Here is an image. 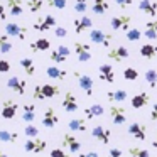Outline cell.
<instances>
[{"instance_id":"obj_6","label":"cell","mask_w":157,"mask_h":157,"mask_svg":"<svg viewBox=\"0 0 157 157\" xmlns=\"http://www.w3.org/2000/svg\"><path fill=\"white\" fill-rule=\"evenodd\" d=\"M7 88L10 90V91L17 93V95H24L25 90H27V81L19 78V76H10V78L7 79Z\"/></svg>"},{"instance_id":"obj_34","label":"cell","mask_w":157,"mask_h":157,"mask_svg":"<svg viewBox=\"0 0 157 157\" xmlns=\"http://www.w3.org/2000/svg\"><path fill=\"white\" fill-rule=\"evenodd\" d=\"M9 37H10V36H9L7 32L0 34V52H4V54L12 51V44H10V41H9Z\"/></svg>"},{"instance_id":"obj_15","label":"cell","mask_w":157,"mask_h":157,"mask_svg":"<svg viewBox=\"0 0 157 157\" xmlns=\"http://www.w3.org/2000/svg\"><path fill=\"white\" fill-rule=\"evenodd\" d=\"M98 73H100V79L108 85H112L115 81V71H113V66L108 64V63H103V64L98 66Z\"/></svg>"},{"instance_id":"obj_40","label":"cell","mask_w":157,"mask_h":157,"mask_svg":"<svg viewBox=\"0 0 157 157\" xmlns=\"http://www.w3.org/2000/svg\"><path fill=\"white\" fill-rule=\"evenodd\" d=\"M24 133L27 137H31V139H34V137H39V128L34 125V123H27L24 128Z\"/></svg>"},{"instance_id":"obj_2","label":"cell","mask_w":157,"mask_h":157,"mask_svg":"<svg viewBox=\"0 0 157 157\" xmlns=\"http://www.w3.org/2000/svg\"><path fill=\"white\" fill-rule=\"evenodd\" d=\"M90 41H91L93 44L101 46V48H110V44H112V41H113V34L105 32V31H101V29H91V31H90Z\"/></svg>"},{"instance_id":"obj_31","label":"cell","mask_w":157,"mask_h":157,"mask_svg":"<svg viewBox=\"0 0 157 157\" xmlns=\"http://www.w3.org/2000/svg\"><path fill=\"white\" fill-rule=\"evenodd\" d=\"M19 64L22 66V69H24V73L27 76H34L36 75V64H34V61H32L31 58H22L21 61H19Z\"/></svg>"},{"instance_id":"obj_50","label":"cell","mask_w":157,"mask_h":157,"mask_svg":"<svg viewBox=\"0 0 157 157\" xmlns=\"http://www.w3.org/2000/svg\"><path fill=\"white\" fill-rule=\"evenodd\" d=\"M79 157H100V154L96 150H88L85 154H79Z\"/></svg>"},{"instance_id":"obj_49","label":"cell","mask_w":157,"mask_h":157,"mask_svg":"<svg viewBox=\"0 0 157 157\" xmlns=\"http://www.w3.org/2000/svg\"><path fill=\"white\" fill-rule=\"evenodd\" d=\"M54 36H56V37H66V36H68V32H66L64 27H56L54 29Z\"/></svg>"},{"instance_id":"obj_45","label":"cell","mask_w":157,"mask_h":157,"mask_svg":"<svg viewBox=\"0 0 157 157\" xmlns=\"http://www.w3.org/2000/svg\"><path fill=\"white\" fill-rule=\"evenodd\" d=\"M10 71V63L7 59H0V73H9Z\"/></svg>"},{"instance_id":"obj_33","label":"cell","mask_w":157,"mask_h":157,"mask_svg":"<svg viewBox=\"0 0 157 157\" xmlns=\"http://www.w3.org/2000/svg\"><path fill=\"white\" fill-rule=\"evenodd\" d=\"M157 54V46L155 44H144L140 48V56L145 59H152Z\"/></svg>"},{"instance_id":"obj_8","label":"cell","mask_w":157,"mask_h":157,"mask_svg":"<svg viewBox=\"0 0 157 157\" xmlns=\"http://www.w3.org/2000/svg\"><path fill=\"white\" fill-rule=\"evenodd\" d=\"M130 24H132V17L130 15H118V17H113L110 21V27L113 31H123L127 32L130 29Z\"/></svg>"},{"instance_id":"obj_42","label":"cell","mask_w":157,"mask_h":157,"mask_svg":"<svg viewBox=\"0 0 157 157\" xmlns=\"http://www.w3.org/2000/svg\"><path fill=\"white\" fill-rule=\"evenodd\" d=\"M49 58H51L52 63H58V64H61V63H66V61H68V58H66V56H63L61 52H58L56 49H54V51H51V56H49Z\"/></svg>"},{"instance_id":"obj_25","label":"cell","mask_w":157,"mask_h":157,"mask_svg":"<svg viewBox=\"0 0 157 157\" xmlns=\"http://www.w3.org/2000/svg\"><path fill=\"white\" fill-rule=\"evenodd\" d=\"M22 120L27 123H34V120H36V105L34 103H25L22 106Z\"/></svg>"},{"instance_id":"obj_43","label":"cell","mask_w":157,"mask_h":157,"mask_svg":"<svg viewBox=\"0 0 157 157\" xmlns=\"http://www.w3.org/2000/svg\"><path fill=\"white\" fill-rule=\"evenodd\" d=\"M46 5H48V7H52V9L63 10V9L66 7V0H46Z\"/></svg>"},{"instance_id":"obj_3","label":"cell","mask_w":157,"mask_h":157,"mask_svg":"<svg viewBox=\"0 0 157 157\" xmlns=\"http://www.w3.org/2000/svg\"><path fill=\"white\" fill-rule=\"evenodd\" d=\"M46 147H48V142L46 140H42V139H37V137H34V139H31L29 137L27 140H25V144H24V150L25 152H29V154H42L46 150Z\"/></svg>"},{"instance_id":"obj_16","label":"cell","mask_w":157,"mask_h":157,"mask_svg":"<svg viewBox=\"0 0 157 157\" xmlns=\"http://www.w3.org/2000/svg\"><path fill=\"white\" fill-rule=\"evenodd\" d=\"M91 135H93V139H96L98 142H101V144H110V139H112V132H110L108 128H105V127H101V125H96V127H93L91 128Z\"/></svg>"},{"instance_id":"obj_10","label":"cell","mask_w":157,"mask_h":157,"mask_svg":"<svg viewBox=\"0 0 157 157\" xmlns=\"http://www.w3.org/2000/svg\"><path fill=\"white\" fill-rule=\"evenodd\" d=\"M58 123H59V117H58V113H56V110L52 108V106H48V108L44 110V115H42V125H44L46 128H54Z\"/></svg>"},{"instance_id":"obj_13","label":"cell","mask_w":157,"mask_h":157,"mask_svg":"<svg viewBox=\"0 0 157 157\" xmlns=\"http://www.w3.org/2000/svg\"><path fill=\"white\" fill-rule=\"evenodd\" d=\"M127 132L137 140H145L147 139V127L144 123H139V122H132L127 128Z\"/></svg>"},{"instance_id":"obj_36","label":"cell","mask_w":157,"mask_h":157,"mask_svg":"<svg viewBox=\"0 0 157 157\" xmlns=\"http://www.w3.org/2000/svg\"><path fill=\"white\" fill-rule=\"evenodd\" d=\"M128 155L130 157H150V152L147 149H142V147H130Z\"/></svg>"},{"instance_id":"obj_52","label":"cell","mask_w":157,"mask_h":157,"mask_svg":"<svg viewBox=\"0 0 157 157\" xmlns=\"http://www.w3.org/2000/svg\"><path fill=\"white\" fill-rule=\"evenodd\" d=\"M5 7H7V5H0V22L5 21V17H7V10H5Z\"/></svg>"},{"instance_id":"obj_9","label":"cell","mask_w":157,"mask_h":157,"mask_svg":"<svg viewBox=\"0 0 157 157\" xmlns=\"http://www.w3.org/2000/svg\"><path fill=\"white\" fill-rule=\"evenodd\" d=\"M17 112H19V105H17V101H14V100H5V101L2 103V112H0L2 118H5V120H12L15 115H17Z\"/></svg>"},{"instance_id":"obj_28","label":"cell","mask_w":157,"mask_h":157,"mask_svg":"<svg viewBox=\"0 0 157 157\" xmlns=\"http://www.w3.org/2000/svg\"><path fill=\"white\" fill-rule=\"evenodd\" d=\"M103 113H105V108H103L100 103H95V105L85 108V117H86V120H91V118H95V117H101Z\"/></svg>"},{"instance_id":"obj_19","label":"cell","mask_w":157,"mask_h":157,"mask_svg":"<svg viewBox=\"0 0 157 157\" xmlns=\"http://www.w3.org/2000/svg\"><path fill=\"white\" fill-rule=\"evenodd\" d=\"M150 101V95L147 91H140L137 93V95L132 96V100H130V105H132L133 110H140L144 108V106H147Z\"/></svg>"},{"instance_id":"obj_48","label":"cell","mask_w":157,"mask_h":157,"mask_svg":"<svg viewBox=\"0 0 157 157\" xmlns=\"http://www.w3.org/2000/svg\"><path fill=\"white\" fill-rule=\"evenodd\" d=\"M123 152L118 149V147H112V149L108 150V157H122Z\"/></svg>"},{"instance_id":"obj_44","label":"cell","mask_w":157,"mask_h":157,"mask_svg":"<svg viewBox=\"0 0 157 157\" xmlns=\"http://www.w3.org/2000/svg\"><path fill=\"white\" fill-rule=\"evenodd\" d=\"M115 4L118 5L120 9H123V10H125V9H128L130 5L133 4V0H115Z\"/></svg>"},{"instance_id":"obj_12","label":"cell","mask_w":157,"mask_h":157,"mask_svg":"<svg viewBox=\"0 0 157 157\" xmlns=\"http://www.w3.org/2000/svg\"><path fill=\"white\" fill-rule=\"evenodd\" d=\"M106 56H108V59L122 63L123 59H127L130 56V52H128V49L123 48V46H115V48H110L108 51H106Z\"/></svg>"},{"instance_id":"obj_53","label":"cell","mask_w":157,"mask_h":157,"mask_svg":"<svg viewBox=\"0 0 157 157\" xmlns=\"http://www.w3.org/2000/svg\"><path fill=\"white\" fill-rule=\"evenodd\" d=\"M152 147H154V149H157V137L152 140Z\"/></svg>"},{"instance_id":"obj_1","label":"cell","mask_w":157,"mask_h":157,"mask_svg":"<svg viewBox=\"0 0 157 157\" xmlns=\"http://www.w3.org/2000/svg\"><path fill=\"white\" fill-rule=\"evenodd\" d=\"M59 93V86L51 85V83H46V85H37L34 86V91H32V98L34 100H46V98H54Z\"/></svg>"},{"instance_id":"obj_38","label":"cell","mask_w":157,"mask_h":157,"mask_svg":"<svg viewBox=\"0 0 157 157\" xmlns=\"http://www.w3.org/2000/svg\"><path fill=\"white\" fill-rule=\"evenodd\" d=\"M123 78H125L127 81H135V79L139 78V71H137L135 68H125L123 69Z\"/></svg>"},{"instance_id":"obj_26","label":"cell","mask_w":157,"mask_h":157,"mask_svg":"<svg viewBox=\"0 0 157 157\" xmlns=\"http://www.w3.org/2000/svg\"><path fill=\"white\" fill-rule=\"evenodd\" d=\"M7 10L12 17H19L24 14V7H22L21 0H7Z\"/></svg>"},{"instance_id":"obj_22","label":"cell","mask_w":157,"mask_h":157,"mask_svg":"<svg viewBox=\"0 0 157 157\" xmlns=\"http://www.w3.org/2000/svg\"><path fill=\"white\" fill-rule=\"evenodd\" d=\"M106 98L110 103H122L128 98V93L125 90H110V91H106Z\"/></svg>"},{"instance_id":"obj_24","label":"cell","mask_w":157,"mask_h":157,"mask_svg":"<svg viewBox=\"0 0 157 157\" xmlns=\"http://www.w3.org/2000/svg\"><path fill=\"white\" fill-rule=\"evenodd\" d=\"M29 48H31L32 52H44V51H49V49H51V41L46 39V37H41V39H37V41L31 42Z\"/></svg>"},{"instance_id":"obj_18","label":"cell","mask_w":157,"mask_h":157,"mask_svg":"<svg viewBox=\"0 0 157 157\" xmlns=\"http://www.w3.org/2000/svg\"><path fill=\"white\" fill-rule=\"evenodd\" d=\"M61 105H63V108H64L66 113H75L76 110H78V100H76L75 93H73V91H66Z\"/></svg>"},{"instance_id":"obj_23","label":"cell","mask_w":157,"mask_h":157,"mask_svg":"<svg viewBox=\"0 0 157 157\" xmlns=\"http://www.w3.org/2000/svg\"><path fill=\"white\" fill-rule=\"evenodd\" d=\"M46 75L51 79H59V81L68 78V71L61 69L59 66H48V68H46Z\"/></svg>"},{"instance_id":"obj_37","label":"cell","mask_w":157,"mask_h":157,"mask_svg":"<svg viewBox=\"0 0 157 157\" xmlns=\"http://www.w3.org/2000/svg\"><path fill=\"white\" fill-rule=\"evenodd\" d=\"M27 7L32 14H36L44 7V0H27Z\"/></svg>"},{"instance_id":"obj_54","label":"cell","mask_w":157,"mask_h":157,"mask_svg":"<svg viewBox=\"0 0 157 157\" xmlns=\"http://www.w3.org/2000/svg\"><path fill=\"white\" fill-rule=\"evenodd\" d=\"M0 157H10V155H7V154L4 152V150H0Z\"/></svg>"},{"instance_id":"obj_35","label":"cell","mask_w":157,"mask_h":157,"mask_svg":"<svg viewBox=\"0 0 157 157\" xmlns=\"http://www.w3.org/2000/svg\"><path fill=\"white\" fill-rule=\"evenodd\" d=\"M144 76H145V81L150 88H157V71L155 69H147Z\"/></svg>"},{"instance_id":"obj_51","label":"cell","mask_w":157,"mask_h":157,"mask_svg":"<svg viewBox=\"0 0 157 157\" xmlns=\"http://www.w3.org/2000/svg\"><path fill=\"white\" fill-rule=\"evenodd\" d=\"M150 118H152L154 122H157V103H154L152 110H150Z\"/></svg>"},{"instance_id":"obj_47","label":"cell","mask_w":157,"mask_h":157,"mask_svg":"<svg viewBox=\"0 0 157 157\" xmlns=\"http://www.w3.org/2000/svg\"><path fill=\"white\" fill-rule=\"evenodd\" d=\"M56 51H58V52H61V54H63V56H66V58H69V54H71L69 48H68V46H64V44L58 46V48H56Z\"/></svg>"},{"instance_id":"obj_7","label":"cell","mask_w":157,"mask_h":157,"mask_svg":"<svg viewBox=\"0 0 157 157\" xmlns=\"http://www.w3.org/2000/svg\"><path fill=\"white\" fill-rule=\"evenodd\" d=\"M52 27H56V17L54 15H46V17H39L34 22V29L37 32H48Z\"/></svg>"},{"instance_id":"obj_46","label":"cell","mask_w":157,"mask_h":157,"mask_svg":"<svg viewBox=\"0 0 157 157\" xmlns=\"http://www.w3.org/2000/svg\"><path fill=\"white\" fill-rule=\"evenodd\" d=\"M51 157H68V154H66L63 149L56 147V149H52V150H51Z\"/></svg>"},{"instance_id":"obj_4","label":"cell","mask_w":157,"mask_h":157,"mask_svg":"<svg viewBox=\"0 0 157 157\" xmlns=\"http://www.w3.org/2000/svg\"><path fill=\"white\" fill-rule=\"evenodd\" d=\"M5 32L10 37H17L19 41H25V37H27V29L24 25H19L17 22H7L5 24Z\"/></svg>"},{"instance_id":"obj_27","label":"cell","mask_w":157,"mask_h":157,"mask_svg":"<svg viewBox=\"0 0 157 157\" xmlns=\"http://www.w3.org/2000/svg\"><path fill=\"white\" fill-rule=\"evenodd\" d=\"M108 9H110L108 0H95L91 5V12L96 15H105L108 12Z\"/></svg>"},{"instance_id":"obj_32","label":"cell","mask_w":157,"mask_h":157,"mask_svg":"<svg viewBox=\"0 0 157 157\" xmlns=\"http://www.w3.org/2000/svg\"><path fill=\"white\" fill-rule=\"evenodd\" d=\"M19 140V133L10 132V130H0V142L5 144H15Z\"/></svg>"},{"instance_id":"obj_29","label":"cell","mask_w":157,"mask_h":157,"mask_svg":"<svg viewBox=\"0 0 157 157\" xmlns=\"http://www.w3.org/2000/svg\"><path fill=\"white\" fill-rule=\"evenodd\" d=\"M68 128L71 132H86V120L85 118H71L68 122Z\"/></svg>"},{"instance_id":"obj_41","label":"cell","mask_w":157,"mask_h":157,"mask_svg":"<svg viewBox=\"0 0 157 157\" xmlns=\"http://www.w3.org/2000/svg\"><path fill=\"white\" fill-rule=\"evenodd\" d=\"M75 12L78 14H85L86 9H88V0H75Z\"/></svg>"},{"instance_id":"obj_14","label":"cell","mask_w":157,"mask_h":157,"mask_svg":"<svg viewBox=\"0 0 157 157\" xmlns=\"http://www.w3.org/2000/svg\"><path fill=\"white\" fill-rule=\"evenodd\" d=\"M75 76L78 78V85L83 91L86 93V96H93V78L88 75H81V73L76 71Z\"/></svg>"},{"instance_id":"obj_20","label":"cell","mask_w":157,"mask_h":157,"mask_svg":"<svg viewBox=\"0 0 157 157\" xmlns=\"http://www.w3.org/2000/svg\"><path fill=\"white\" fill-rule=\"evenodd\" d=\"M93 22L88 15H83V17H78L73 21V27H75V32L76 34H83L86 29H91Z\"/></svg>"},{"instance_id":"obj_5","label":"cell","mask_w":157,"mask_h":157,"mask_svg":"<svg viewBox=\"0 0 157 157\" xmlns=\"http://www.w3.org/2000/svg\"><path fill=\"white\" fill-rule=\"evenodd\" d=\"M75 54L78 56L79 63H88L91 59V46H88L86 42H75Z\"/></svg>"},{"instance_id":"obj_30","label":"cell","mask_w":157,"mask_h":157,"mask_svg":"<svg viewBox=\"0 0 157 157\" xmlns=\"http://www.w3.org/2000/svg\"><path fill=\"white\" fill-rule=\"evenodd\" d=\"M144 36H145L149 41H155L157 39V19L149 21L145 24V32H144Z\"/></svg>"},{"instance_id":"obj_21","label":"cell","mask_w":157,"mask_h":157,"mask_svg":"<svg viewBox=\"0 0 157 157\" xmlns=\"http://www.w3.org/2000/svg\"><path fill=\"white\" fill-rule=\"evenodd\" d=\"M139 10L144 12L147 17L155 19V15H157V4H155V2H152V0H140Z\"/></svg>"},{"instance_id":"obj_17","label":"cell","mask_w":157,"mask_h":157,"mask_svg":"<svg viewBox=\"0 0 157 157\" xmlns=\"http://www.w3.org/2000/svg\"><path fill=\"white\" fill-rule=\"evenodd\" d=\"M63 147H66L71 154H78L79 149H81V142L73 133H64V137H63Z\"/></svg>"},{"instance_id":"obj_11","label":"cell","mask_w":157,"mask_h":157,"mask_svg":"<svg viewBox=\"0 0 157 157\" xmlns=\"http://www.w3.org/2000/svg\"><path fill=\"white\" fill-rule=\"evenodd\" d=\"M110 118L115 125H123L127 122V110L123 106H117L112 105L110 106Z\"/></svg>"},{"instance_id":"obj_39","label":"cell","mask_w":157,"mask_h":157,"mask_svg":"<svg viewBox=\"0 0 157 157\" xmlns=\"http://www.w3.org/2000/svg\"><path fill=\"white\" fill-rule=\"evenodd\" d=\"M125 36H127V41H130V42H137L140 39V36H142V32L139 31V29H128V31L125 32Z\"/></svg>"}]
</instances>
